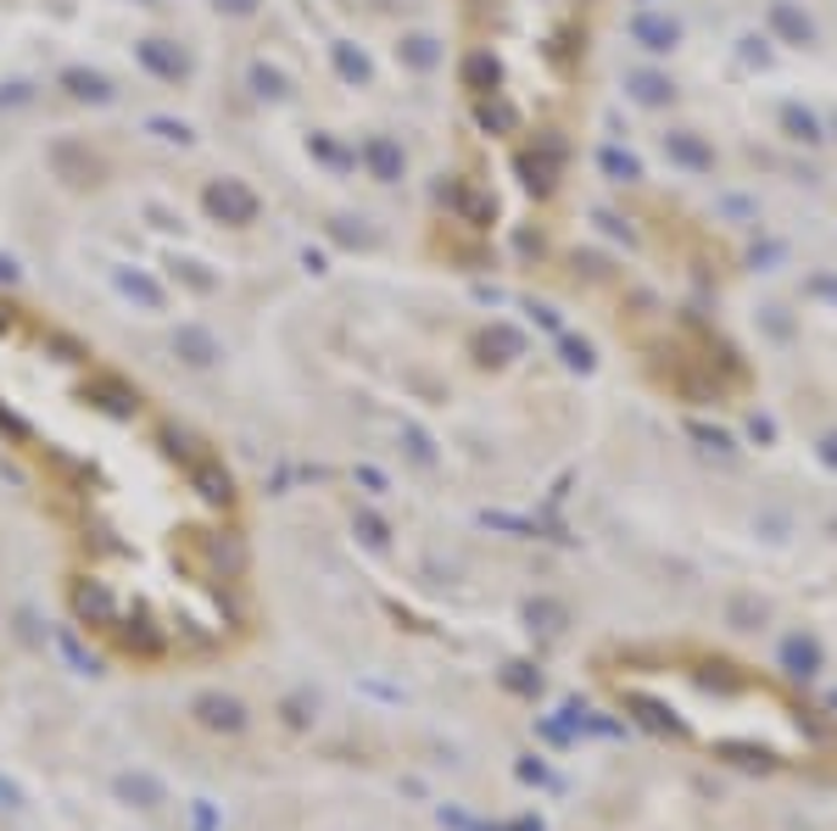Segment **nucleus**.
<instances>
[{
  "instance_id": "f257e3e1",
  "label": "nucleus",
  "mask_w": 837,
  "mask_h": 831,
  "mask_svg": "<svg viewBox=\"0 0 837 831\" xmlns=\"http://www.w3.org/2000/svg\"><path fill=\"white\" fill-rule=\"evenodd\" d=\"M0 464L57 542L73 625L124 670L235 659L257 553L224 447L68 313L0 285Z\"/></svg>"
}]
</instances>
